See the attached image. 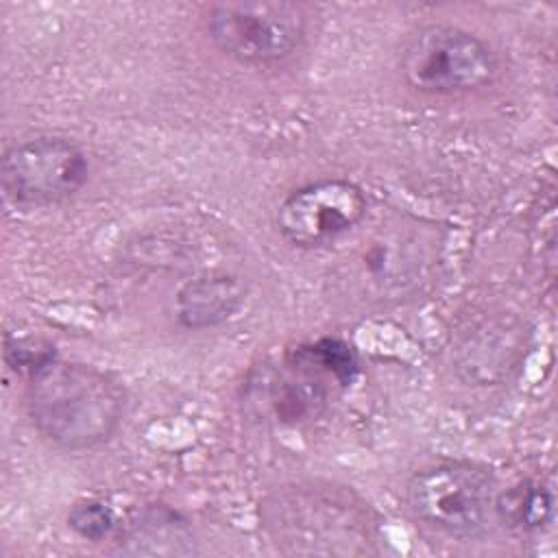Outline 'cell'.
Instances as JSON below:
<instances>
[{
	"label": "cell",
	"mask_w": 558,
	"mask_h": 558,
	"mask_svg": "<svg viewBox=\"0 0 558 558\" xmlns=\"http://www.w3.org/2000/svg\"><path fill=\"white\" fill-rule=\"evenodd\" d=\"M207 33L231 59L270 65L288 59L303 44L305 13L292 2H218L209 9Z\"/></svg>",
	"instance_id": "5b68a950"
},
{
	"label": "cell",
	"mask_w": 558,
	"mask_h": 558,
	"mask_svg": "<svg viewBox=\"0 0 558 558\" xmlns=\"http://www.w3.org/2000/svg\"><path fill=\"white\" fill-rule=\"evenodd\" d=\"M399 72L421 94H466L495 78L497 57L484 39L466 28L427 24L401 46Z\"/></svg>",
	"instance_id": "3957f363"
},
{
	"label": "cell",
	"mask_w": 558,
	"mask_h": 558,
	"mask_svg": "<svg viewBox=\"0 0 558 558\" xmlns=\"http://www.w3.org/2000/svg\"><path fill=\"white\" fill-rule=\"evenodd\" d=\"M116 551L126 556H187L196 551L190 523L168 506H146L120 525Z\"/></svg>",
	"instance_id": "9c48e42d"
},
{
	"label": "cell",
	"mask_w": 558,
	"mask_h": 558,
	"mask_svg": "<svg viewBox=\"0 0 558 558\" xmlns=\"http://www.w3.org/2000/svg\"><path fill=\"white\" fill-rule=\"evenodd\" d=\"M68 525L87 541H102L107 538L111 532H116L118 521L113 510L98 501V499H83L76 501L70 512H68Z\"/></svg>",
	"instance_id": "4fadbf2b"
},
{
	"label": "cell",
	"mask_w": 558,
	"mask_h": 558,
	"mask_svg": "<svg viewBox=\"0 0 558 558\" xmlns=\"http://www.w3.org/2000/svg\"><path fill=\"white\" fill-rule=\"evenodd\" d=\"M89 177L85 150L59 135L13 144L0 161L4 196L17 207H48L74 196Z\"/></svg>",
	"instance_id": "8992f818"
},
{
	"label": "cell",
	"mask_w": 558,
	"mask_h": 558,
	"mask_svg": "<svg viewBox=\"0 0 558 558\" xmlns=\"http://www.w3.org/2000/svg\"><path fill=\"white\" fill-rule=\"evenodd\" d=\"M24 399L35 429L65 451L107 442L126 408L124 388L116 377L89 364L59 360L28 377Z\"/></svg>",
	"instance_id": "6da1fadb"
},
{
	"label": "cell",
	"mask_w": 558,
	"mask_h": 558,
	"mask_svg": "<svg viewBox=\"0 0 558 558\" xmlns=\"http://www.w3.org/2000/svg\"><path fill=\"white\" fill-rule=\"evenodd\" d=\"M329 384L333 381L323 371L292 351L283 364L253 375L246 399L268 421L301 425L323 414L329 401Z\"/></svg>",
	"instance_id": "ba28073f"
},
{
	"label": "cell",
	"mask_w": 558,
	"mask_h": 558,
	"mask_svg": "<svg viewBox=\"0 0 558 558\" xmlns=\"http://www.w3.org/2000/svg\"><path fill=\"white\" fill-rule=\"evenodd\" d=\"M495 482L488 471L469 462H440L414 473L405 501L414 519L456 538L488 532L495 517Z\"/></svg>",
	"instance_id": "277c9868"
},
{
	"label": "cell",
	"mask_w": 558,
	"mask_h": 558,
	"mask_svg": "<svg viewBox=\"0 0 558 558\" xmlns=\"http://www.w3.org/2000/svg\"><path fill=\"white\" fill-rule=\"evenodd\" d=\"M366 214L362 190L344 179H323L290 192L277 209V229L286 242L314 248L353 229Z\"/></svg>",
	"instance_id": "52a82bcc"
},
{
	"label": "cell",
	"mask_w": 558,
	"mask_h": 558,
	"mask_svg": "<svg viewBox=\"0 0 558 558\" xmlns=\"http://www.w3.org/2000/svg\"><path fill=\"white\" fill-rule=\"evenodd\" d=\"M294 353L323 371L338 386H349L357 373L355 351L338 338H320L299 347Z\"/></svg>",
	"instance_id": "7c38bea8"
},
{
	"label": "cell",
	"mask_w": 558,
	"mask_h": 558,
	"mask_svg": "<svg viewBox=\"0 0 558 558\" xmlns=\"http://www.w3.org/2000/svg\"><path fill=\"white\" fill-rule=\"evenodd\" d=\"M264 521L275 543L290 554L360 556L373 551L375 521L351 493L299 486L272 495Z\"/></svg>",
	"instance_id": "7a4b0ae2"
},
{
	"label": "cell",
	"mask_w": 558,
	"mask_h": 558,
	"mask_svg": "<svg viewBox=\"0 0 558 558\" xmlns=\"http://www.w3.org/2000/svg\"><path fill=\"white\" fill-rule=\"evenodd\" d=\"M7 362L13 371L26 373L28 377L54 360V351L39 340H13L7 342Z\"/></svg>",
	"instance_id": "5bb4252c"
},
{
	"label": "cell",
	"mask_w": 558,
	"mask_h": 558,
	"mask_svg": "<svg viewBox=\"0 0 558 558\" xmlns=\"http://www.w3.org/2000/svg\"><path fill=\"white\" fill-rule=\"evenodd\" d=\"M242 286L235 277L211 272L187 281L174 299V314L183 327L203 329L222 323L242 303Z\"/></svg>",
	"instance_id": "30bf717a"
},
{
	"label": "cell",
	"mask_w": 558,
	"mask_h": 558,
	"mask_svg": "<svg viewBox=\"0 0 558 558\" xmlns=\"http://www.w3.org/2000/svg\"><path fill=\"white\" fill-rule=\"evenodd\" d=\"M554 510L551 493L541 482H519L517 486L497 493L495 517L512 530L538 532L543 530Z\"/></svg>",
	"instance_id": "8fae6325"
}]
</instances>
